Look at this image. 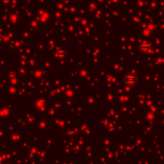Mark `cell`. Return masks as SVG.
<instances>
[{
    "instance_id": "6da1fadb",
    "label": "cell",
    "mask_w": 164,
    "mask_h": 164,
    "mask_svg": "<svg viewBox=\"0 0 164 164\" xmlns=\"http://www.w3.org/2000/svg\"><path fill=\"white\" fill-rule=\"evenodd\" d=\"M125 83L129 86H133L136 84V81H137V77L133 73H128L127 76H125Z\"/></svg>"
},
{
    "instance_id": "7a4b0ae2",
    "label": "cell",
    "mask_w": 164,
    "mask_h": 164,
    "mask_svg": "<svg viewBox=\"0 0 164 164\" xmlns=\"http://www.w3.org/2000/svg\"><path fill=\"white\" fill-rule=\"evenodd\" d=\"M56 54H57V56H58L59 58L64 59V58H65L67 52H66V50H65L64 49H63V47H60V49H58Z\"/></svg>"
}]
</instances>
